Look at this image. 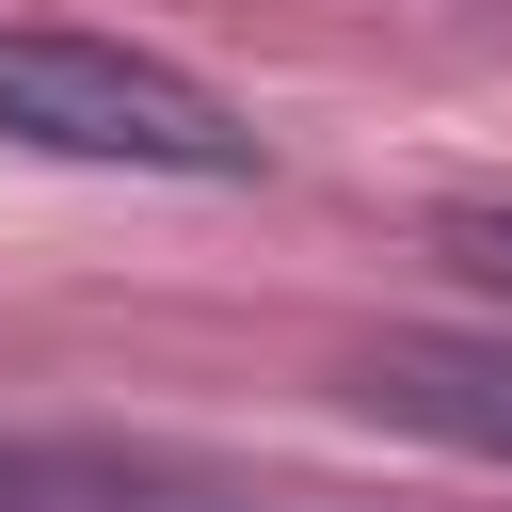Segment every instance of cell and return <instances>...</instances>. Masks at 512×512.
Listing matches in <instances>:
<instances>
[{"label": "cell", "instance_id": "obj_4", "mask_svg": "<svg viewBox=\"0 0 512 512\" xmlns=\"http://www.w3.org/2000/svg\"><path fill=\"white\" fill-rule=\"evenodd\" d=\"M192 512H320V496H192Z\"/></svg>", "mask_w": 512, "mask_h": 512}, {"label": "cell", "instance_id": "obj_3", "mask_svg": "<svg viewBox=\"0 0 512 512\" xmlns=\"http://www.w3.org/2000/svg\"><path fill=\"white\" fill-rule=\"evenodd\" d=\"M432 256H448L464 288H496V304H512V192H496V208H432Z\"/></svg>", "mask_w": 512, "mask_h": 512}, {"label": "cell", "instance_id": "obj_1", "mask_svg": "<svg viewBox=\"0 0 512 512\" xmlns=\"http://www.w3.org/2000/svg\"><path fill=\"white\" fill-rule=\"evenodd\" d=\"M0 144L80 160V176H176V192H240L272 160L224 80L128 32H64V16H0Z\"/></svg>", "mask_w": 512, "mask_h": 512}, {"label": "cell", "instance_id": "obj_2", "mask_svg": "<svg viewBox=\"0 0 512 512\" xmlns=\"http://www.w3.org/2000/svg\"><path fill=\"white\" fill-rule=\"evenodd\" d=\"M384 432H432L464 464H512V336H368L336 368Z\"/></svg>", "mask_w": 512, "mask_h": 512}]
</instances>
